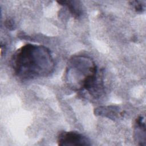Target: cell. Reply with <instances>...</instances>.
<instances>
[{"mask_svg": "<svg viewBox=\"0 0 146 146\" xmlns=\"http://www.w3.org/2000/svg\"><path fill=\"white\" fill-rule=\"evenodd\" d=\"M11 66L15 74L22 79L46 76L54 69L51 52L42 45L26 44L13 55Z\"/></svg>", "mask_w": 146, "mask_h": 146, "instance_id": "cell-1", "label": "cell"}, {"mask_svg": "<svg viewBox=\"0 0 146 146\" xmlns=\"http://www.w3.org/2000/svg\"><path fill=\"white\" fill-rule=\"evenodd\" d=\"M60 5L67 7L74 18H78L82 14V11L78 1H59L57 2Z\"/></svg>", "mask_w": 146, "mask_h": 146, "instance_id": "cell-6", "label": "cell"}, {"mask_svg": "<svg viewBox=\"0 0 146 146\" xmlns=\"http://www.w3.org/2000/svg\"><path fill=\"white\" fill-rule=\"evenodd\" d=\"M5 25L7 28H8L10 30H13L14 27V23L13 21L11 19H7L5 21Z\"/></svg>", "mask_w": 146, "mask_h": 146, "instance_id": "cell-8", "label": "cell"}, {"mask_svg": "<svg viewBox=\"0 0 146 146\" xmlns=\"http://www.w3.org/2000/svg\"><path fill=\"white\" fill-rule=\"evenodd\" d=\"M130 5L134 8L136 11L137 12H143L145 10V4L143 2L139 1H131Z\"/></svg>", "mask_w": 146, "mask_h": 146, "instance_id": "cell-7", "label": "cell"}, {"mask_svg": "<svg viewBox=\"0 0 146 146\" xmlns=\"http://www.w3.org/2000/svg\"><path fill=\"white\" fill-rule=\"evenodd\" d=\"M133 136L135 141L139 145H145V124L144 116H140L135 120Z\"/></svg>", "mask_w": 146, "mask_h": 146, "instance_id": "cell-4", "label": "cell"}, {"mask_svg": "<svg viewBox=\"0 0 146 146\" xmlns=\"http://www.w3.org/2000/svg\"><path fill=\"white\" fill-rule=\"evenodd\" d=\"M95 113L97 116L106 117L111 119H116L122 116L123 112H121L117 106H102L95 110Z\"/></svg>", "mask_w": 146, "mask_h": 146, "instance_id": "cell-5", "label": "cell"}, {"mask_svg": "<svg viewBox=\"0 0 146 146\" xmlns=\"http://www.w3.org/2000/svg\"><path fill=\"white\" fill-rule=\"evenodd\" d=\"M94 60L86 56H72L68 62L64 79L67 86L74 91H87L95 98L103 91L102 75L99 74Z\"/></svg>", "mask_w": 146, "mask_h": 146, "instance_id": "cell-2", "label": "cell"}, {"mask_svg": "<svg viewBox=\"0 0 146 146\" xmlns=\"http://www.w3.org/2000/svg\"><path fill=\"white\" fill-rule=\"evenodd\" d=\"M59 145H90V141L82 134L75 131H63L57 139Z\"/></svg>", "mask_w": 146, "mask_h": 146, "instance_id": "cell-3", "label": "cell"}]
</instances>
